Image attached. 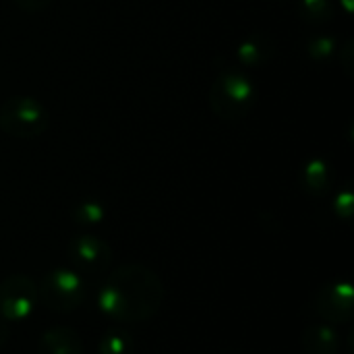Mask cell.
Listing matches in <instances>:
<instances>
[{
  "instance_id": "obj_1",
  "label": "cell",
  "mask_w": 354,
  "mask_h": 354,
  "mask_svg": "<svg viewBox=\"0 0 354 354\" xmlns=\"http://www.w3.org/2000/svg\"><path fill=\"white\" fill-rule=\"evenodd\" d=\"M166 288L162 278L141 263H124L108 274L97 292L100 311L118 324H141L158 315Z\"/></svg>"
},
{
  "instance_id": "obj_2",
  "label": "cell",
  "mask_w": 354,
  "mask_h": 354,
  "mask_svg": "<svg viewBox=\"0 0 354 354\" xmlns=\"http://www.w3.org/2000/svg\"><path fill=\"white\" fill-rule=\"evenodd\" d=\"M257 100V89L245 73L236 68L222 71L209 87V106L222 120L234 122L245 118Z\"/></svg>"
},
{
  "instance_id": "obj_3",
  "label": "cell",
  "mask_w": 354,
  "mask_h": 354,
  "mask_svg": "<svg viewBox=\"0 0 354 354\" xmlns=\"http://www.w3.org/2000/svg\"><path fill=\"white\" fill-rule=\"evenodd\" d=\"M87 297V282L85 276L71 268H56L48 274L37 284V299L39 303L56 313H71Z\"/></svg>"
},
{
  "instance_id": "obj_4",
  "label": "cell",
  "mask_w": 354,
  "mask_h": 354,
  "mask_svg": "<svg viewBox=\"0 0 354 354\" xmlns=\"http://www.w3.org/2000/svg\"><path fill=\"white\" fill-rule=\"evenodd\" d=\"M50 114L46 106L31 95H12L0 106V131L17 139H33L46 133Z\"/></svg>"
},
{
  "instance_id": "obj_5",
  "label": "cell",
  "mask_w": 354,
  "mask_h": 354,
  "mask_svg": "<svg viewBox=\"0 0 354 354\" xmlns=\"http://www.w3.org/2000/svg\"><path fill=\"white\" fill-rule=\"evenodd\" d=\"M37 284L23 274H12L0 282V319L6 324H19L31 317L35 311Z\"/></svg>"
},
{
  "instance_id": "obj_6",
  "label": "cell",
  "mask_w": 354,
  "mask_h": 354,
  "mask_svg": "<svg viewBox=\"0 0 354 354\" xmlns=\"http://www.w3.org/2000/svg\"><path fill=\"white\" fill-rule=\"evenodd\" d=\"M313 311L326 324H348L354 317V290L348 280H336L322 286L313 301Z\"/></svg>"
},
{
  "instance_id": "obj_7",
  "label": "cell",
  "mask_w": 354,
  "mask_h": 354,
  "mask_svg": "<svg viewBox=\"0 0 354 354\" xmlns=\"http://www.w3.org/2000/svg\"><path fill=\"white\" fill-rule=\"evenodd\" d=\"M68 257L75 266V272H81V276L87 274H102L112 259V249L106 241H102L95 234H81L75 236L68 245Z\"/></svg>"
},
{
  "instance_id": "obj_8",
  "label": "cell",
  "mask_w": 354,
  "mask_h": 354,
  "mask_svg": "<svg viewBox=\"0 0 354 354\" xmlns=\"http://www.w3.org/2000/svg\"><path fill=\"white\" fill-rule=\"evenodd\" d=\"M39 354H85L81 336L68 326H54L39 338Z\"/></svg>"
},
{
  "instance_id": "obj_9",
  "label": "cell",
  "mask_w": 354,
  "mask_h": 354,
  "mask_svg": "<svg viewBox=\"0 0 354 354\" xmlns=\"http://www.w3.org/2000/svg\"><path fill=\"white\" fill-rule=\"evenodd\" d=\"M342 338L332 324H311L303 332V348L307 354H340Z\"/></svg>"
},
{
  "instance_id": "obj_10",
  "label": "cell",
  "mask_w": 354,
  "mask_h": 354,
  "mask_svg": "<svg viewBox=\"0 0 354 354\" xmlns=\"http://www.w3.org/2000/svg\"><path fill=\"white\" fill-rule=\"evenodd\" d=\"M301 185L307 195L311 197H324L328 195L332 187V170L324 158L309 160L301 170Z\"/></svg>"
},
{
  "instance_id": "obj_11",
  "label": "cell",
  "mask_w": 354,
  "mask_h": 354,
  "mask_svg": "<svg viewBox=\"0 0 354 354\" xmlns=\"http://www.w3.org/2000/svg\"><path fill=\"white\" fill-rule=\"evenodd\" d=\"M274 41L268 35L255 33L239 44L236 58L245 66H263L274 58Z\"/></svg>"
},
{
  "instance_id": "obj_12",
  "label": "cell",
  "mask_w": 354,
  "mask_h": 354,
  "mask_svg": "<svg viewBox=\"0 0 354 354\" xmlns=\"http://www.w3.org/2000/svg\"><path fill=\"white\" fill-rule=\"evenodd\" d=\"M135 340L122 328H110L97 342V354H135Z\"/></svg>"
},
{
  "instance_id": "obj_13",
  "label": "cell",
  "mask_w": 354,
  "mask_h": 354,
  "mask_svg": "<svg viewBox=\"0 0 354 354\" xmlns=\"http://www.w3.org/2000/svg\"><path fill=\"white\" fill-rule=\"evenodd\" d=\"M106 218V205L97 199H85L73 207V220L77 226H97Z\"/></svg>"
},
{
  "instance_id": "obj_14",
  "label": "cell",
  "mask_w": 354,
  "mask_h": 354,
  "mask_svg": "<svg viewBox=\"0 0 354 354\" xmlns=\"http://www.w3.org/2000/svg\"><path fill=\"white\" fill-rule=\"evenodd\" d=\"M299 15L313 25H322L332 21L334 2L332 0H299Z\"/></svg>"
},
{
  "instance_id": "obj_15",
  "label": "cell",
  "mask_w": 354,
  "mask_h": 354,
  "mask_svg": "<svg viewBox=\"0 0 354 354\" xmlns=\"http://www.w3.org/2000/svg\"><path fill=\"white\" fill-rule=\"evenodd\" d=\"M307 56L315 64H326L336 56V39L330 35H315L307 41Z\"/></svg>"
},
{
  "instance_id": "obj_16",
  "label": "cell",
  "mask_w": 354,
  "mask_h": 354,
  "mask_svg": "<svg viewBox=\"0 0 354 354\" xmlns=\"http://www.w3.org/2000/svg\"><path fill=\"white\" fill-rule=\"evenodd\" d=\"M353 207H354L353 191H351L348 187H344V189L338 193L336 201H334V209H336V214H338L340 218L348 220V218L353 216Z\"/></svg>"
},
{
  "instance_id": "obj_17",
  "label": "cell",
  "mask_w": 354,
  "mask_h": 354,
  "mask_svg": "<svg viewBox=\"0 0 354 354\" xmlns=\"http://www.w3.org/2000/svg\"><path fill=\"white\" fill-rule=\"evenodd\" d=\"M21 10H25V12H39V10H44L46 6H50V2L52 0H12Z\"/></svg>"
},
{
  "instance_id": "obj_18",
  "label": "cell",
  "mask_w": 354,
  "mask_h": 354,
  "mask_svg": "<svg viewBox=\"0 0 354 354\" xmlns=\"http://www.w3.org/2000/svg\"><path fill=\"white\" fill-rule=\"evenodd\" d=\"M8 338H10V330H8L6 322H2V319H0V348H2V346H6Z\"/></svg>"
}]
</instances>
